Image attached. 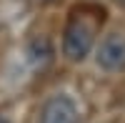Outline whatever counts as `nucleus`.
Masks as SVG:
<instances>
[{"label": "nucleus", "mask_w": 125, "mask_h": 123, "mask_svg": "<svg viewBox=\"0 0 125 123\" xmlns=\"http://www.w3.org/2000/svg\"><path fill=\"white\" fill-rule=\"evenodd\" d=\"M95 35H98V20L85 15L80 10L70 15L65 33H62V55L73 63L85 60L90 55V50L95 48Z\"/></svg>", "instance_id": "f257e3e1"}, {"label": "nucleus", "mask_w": 125, "mask_h": 123, "mask_svg": "<svg viewBox=\"0 0 125 123\" xmlns=\"http://www.w3.org/2000/svg\"><path fill=\"white\" fill-rule=\"evenodd\" d=\"M95 63L105 73L125 70V33L123 30H110L100 38L95 48Z\"/></svg>", "instance_id": "f03ea898"}, {"label": "nucleus", "mask_w": 125, "mask_h": 123, "mask_svg": "<svg viewBox=\"0 0 125 123\" xmlns=\"http://www.w3.org/2000/svg\"><path fill=\"white\" fill-rule=\"evenodd\" d=\"M38 123H80V111L70 96L58 93L43 103L38 113Z\"/></svg>", "instance_id": "7ed1b4c3"}, {"label": "nucleus", "mask_w": 125, "mask_h": 123, "mask_svg": "<svg viewBox=\"0 0 125 123\" xmlns=\"http://www.w3.org/2000/svg\"><path fill=\"white\" fill-rule=\"evenodd\" d=\"M28 58L30 63H33L35 68H43L45 63H50V58H53V48H50V40L45 35L40 38H33L28 43Z\"/></svg>", "instance_id": "20e7f679"}, {"label": "nucleus", "mask_w": 125, "mask_h": 123, "mask_svg": "<svg viewBox=\"0 0 125 123\" xmlns=\"http://www.w3.org/2000/svg\"><path fill=\"white\" fill-rule=\"evenodd\" d=\"M0 123H10V121H8V118H3V116H0Z\"/></svg>", "instance_id": "39448f33"}, {"label": "nucleus", "mask_w": 125, "mask_h": 123, "mask_svg": "<svg viewBox=\"0 0 125 123\" xmlns=\"http://www.w3.org/2000/svg\"><path fill=\"white\" fill-rule=\"evenodd\" d=\"M118 3H120V5H123V8H125V0H118Z\"/></svg>", "instance_id": "423d86ee"}]
</instances>
